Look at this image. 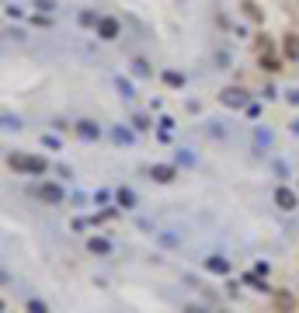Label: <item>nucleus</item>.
Returning a JSON list of instances; mask_svg holds the SVG:
<instances>
[{"label": "nucleus", "mask_w": 299, "mask_h": 313, "mask_svg": "<svg viewBox=\"0 0 299 313\" xmlns=\"http://www.w3.org/2000/svg\"><path fill=\"white\" fill-rule=\"evenodd\" d=\"M7 164H11L14 171H28V174H42V171H46V160H42V156H25V153H14Z\"/></svg>", "instance_id": "1"}, {"label": "nucleus", "mask_w": 299, "mask_h": 313, "mask_svg": "<svg viewBox=\"0 0 299 313\" xmlns=\"http://www.w3.org/2000/svg\"><path fill=\"white\" fill-rule=\"evenodd\" d=\"M275 202H278V209H285V212L299 206V199H296V191H292V188H278V191H275Z\"/></svg>", "instance_id": "2"}, {"label": "nucleus", "mask_w": 299, "mask_h": 313, "mask_svg": "<svg viewBox=\"0 0 299 313\" xmlns=\"http://www.w3.org/2000/svg\"><path fill=\"white\" fill-rule=\"evenodd\" d=\"M39 195H42V202H49V206H59L63 202V188L59 184H42Z\"/></svg>", "instance_id": "3"}, {"label": "nucleus", "mask_w": 299, "mask_h": 313, "mask_svg": "<svg viewBox=\"0 0 299 313\" xmlns=\"http://www.w3.org/2000/svg\"><path fill=\"white\" fill-rule=\"evenodd\" d=\"M98 35L111 42V38L119 35V21H115V18H101V21H98Z\"/></svg>", "instance_id": "4"}, {"label": "nucleus", "mask_w": 299, "mask_h": 313, "mask_svg": "<svg viewBox=\"0 0 299 313\" xmlns=\"http://www.w3.org/2000/svg\"><path fill=\"white\" fill-rule=\"evenodd\" d=\"M296 310V296L292 292H275V313H292Z\"/></svg>", "instance_id": "5"}, {"label": "nucleus", "mask_w": 299, "mask_h": 313, "mask_svg": "<svg viewBox=\"0 0 299 313\" xmlns=\"http://www.w3.org/2000/svg\"><path fill=\"white\" fill-rule=\"evenodd\" d=\"M282 52H285L289 59H299V35H296V31H289V35H285V42H282Z\"/></svg>", "instance_id": "6"}, {"label": "nucleus", "mask_w": 299, "mask_h": 313, "mask_svg": "<svg viewBox=\"0 0 299 313\" xmlns=\"http://www.w3.org/2000/svg\"><path fill=\"white\" fill-rule=\"evenodd\" d=\"M244 101H247V94H244L240 87H230V91H223V104H230V108L237 104V108H240Z\"/></svg>", "instance_id": "7"}, {"label": "nucleus", "mask_w": 299, "mask_h": 313, "mask_svg": "<svg viewBox=\"0 0 299 313\" xmlns=\"http://www.w3.org/2000/svg\"><path fill=\"white\" fill-rule=\"evenodd\" d=\"M205 268H209V271H216V275H226V271H230V261L216 254V258H209V261H205Z\"/></svg>", "instance_id": "8"}, {"label": "nucleus", "mask_w": 299, "mask_h": 313, "mask_svg": "<svg viewBox=\"0 0 299 313\" xmlns=\"http://www.w3.org/2000/svg\"><path fill=\"white\" fill-rule=\"evenodd\" d=\"M77 132H80L84 139H98V136H101V129H98L94 122H77Z\"/></svg>", "instance_id": "9"}, {"label": "nucleus", "mask_w": 299, "mask_h": 313, "mask_svg": "<svg viewBox=\"0 0 299 313\" xmlns=\"http://www.w3.org/2000/svg\"><path fill=\"white\" fill-rule=\"evenodd\" d=\"M153 178H157V181H174V167L157 164V167H153Z\"/></svg>", "instance_id": "10"}, {"label": "nucleus", "mask_w": 299, "mask_h": 313, "mask_svg": "<svg viewBox=\"0 0 299 313\" xmlns=\"http://www.w3.org/2000/svg\"><path fill=\"white\" fill-rule=\"evenodd\" d=\"M87 247H91L94 254H104V251H108V240H101V237H94V240H91Z\"/></svg>", "instance_id": "11"}, {"label": "nucleus", "mask_w": 299, "mask_h": 313, "mask_svg": "<svg viewBox=\"0 0 299 313\" xmlns=\"http://www.w3.org/2000/svg\"><path fill=\"white\" fill-rule=\"evenodd\" d=\"M244 11H247V18H250V21H261V11H257V4H250V0H247V4H244Z\"/></svg>", "instance_id": "12"}, {"label": "nucleus", "mask_w": 299, "mask_h": 313, "mask_svg": "<svg viewBox=\"0 0 299 313\" xmlns=\"http://www.w3.org/2000/svg\"><path fill=\"white\" fill-rule=\"evenodd\" d=\"M28 313H49V306L39 303V299H31V303H28Z\"/></svg>", "instance_id": "13"}, {"label": "nucleus", "mask_w": 299, "mask_h": 313, "mask_svg": "<svg viewBox=\"0 0 299 313\" xmlns=\"http://www.w3.org/2000/svg\"><path fill=\"white\" fill-rule=\"evenodd\" d=\"M119 202L129 209V206H132V191H125V188H122V191H119Z\"/></svg>", "instance_id": "14"}, {"label": "nucleus", "mask_w": 299, "mask_h": 313, "mask_svg": "<svg viewBox=\"0 0 299 313\" xmlns=\"http://www.w3.org/2000/svg\"><path fill=\"white\" fill-rule=\"evenodd\" d=\"M261 66H265V70H272V73L278 70V63H275V59H268V56H261Z\"/></svg>", "instance_id": "15"}, {"label": "nucleus", "mask_w": 299, "mask_h": 313, "mask_svg": "<svg viewBox=\"0 0 299 313\" xmlns=\"http://www.w3.org/2000/svg\"><path fill=\"white\" fill-rule=\"evenodd\" d=\"M188 313H205V310H199V306H188Z\"/></svg>", "instance_id": "16"}]
</instances>
